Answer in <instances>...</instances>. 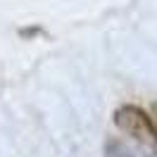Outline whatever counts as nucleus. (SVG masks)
I'll return each instance as SVG.
<instances>
[{
  "label": "nucleus",
  "mask_w": 157,
  "mask_h": 157,
  "mask_svg": "<svg viewBox=\"0 0 157 157\" xmlns=\"http://www.w3.org/2000/svg\"><path fill=\"white\" fill-rule=\"evenodd\" d=\"M112 121H114V126L119 131H124L136 143H140L150 155L157 157V121L150 119L140 107H136V105H121V107L114 109Z\"/></svg>",
  "instance_id": "obj_1"
},
{
  "label": "nucleus",
  "mask_w": 157,
  "mask_h": 157,
  "mask_svg": "<svg viewBox=\"0 0 157 157\" xmlns=\"http://www.w3.org/2000/svg\"><path fill=\"white\" fill-rule=\"evenodd\" d=\"M105 157H136V155H131V150H128L124 143L109 140L107 145H105Z\"/></svg>",
  "instance_id": "obj_2"
},
{
  "label": "nucleus",
  "mask_w": 157,
  "mask_h": 157,
  "mask_svg": "<svg viewBox=\"0 0 157 157\" xmlns=\"http://www.w3.org/2000/svg\"><path fill=\"white\" fill-rule=\"evenodd\" d=\"M152 117H155V121H157V102H152Z\"/></svg>",
  "instance_id": "obj_3"
},
{
  "label": "nucleus",
  "mask_w": 157,
  "mask_h": 157,
  "mask_svg": "<svg viewBox=\"0 0 157 157\" xmlns=\"http://www.w3.org/2000/svg\"><path fill=\"white\" fill-rule=\"evenodd\" d=\"M147 157H155V155H147Z\"/></svg>",
  "instance_id": "obj_4"
}]
</instances>
